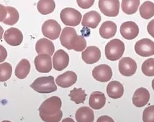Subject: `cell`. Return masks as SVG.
Wrapping results in <instances>:
<instances>
[{
  "mask_svg": "<svg viewBox=\"0 0 154 122\" xmlns=\"http://www.w3.org/2000/svg\"><path fill=\"white\" fill-rule=\"evenodd\" d=\"M143 120L144 122H154V105L150 106L144 110Z\"/></svg>",
  "mask_w": 154,
  "mask_h": 122,
  "instance_id": "obj_33",
  "label": "cell"
},
{
  "mask_svg": "<svg viewBox=\"0 0 154 122\" xmlns=\"http://www.w3.org/2000/svg\"><path fill=\"white\" fill-rule=\"evenodd\" d=\"M101 21L100 15L96 11H92L86 13L82 21V26L92 29H95Z\"/></svg>",
  "mask_w": 154,
  "mask_h": 122,
  "instance_id": "obj_19",
  "label": "cell"
},
{
  "mask_svg": "<svg viewBox=\"0 0 154 122\" xmlns=\"http://www.w3.org/2000/svg\"><path fill=\"white\" fill-rule=\"evenodd\" d=\"M6 42L11 46H18L23 40V36L21 31L15 28L8 30L4 34Z\"/></svg>",
  "mask_w": 154,
  "mask_h": 122,
  "instance_id": "obj_15",
  "label": "cell"
},
{
  "mask_svg": "<svg viewBox=\"0 0 154 122\" xmlns=\"http://www.w3.org/2000/svg\"><path fill=\"white\" fill-rule=\"evenodd\" d=\"M142 72L147 77L154 76V59L150 58L145 61L142 64Z\"/></svg>",
  "mask_w": 154,
  "mask_h": 122,
  "instance_id": "obj_32",
  "label": "cell"
},
{
  "mask_svg": "<svg viewBox=\"0 0 154 122\" xmlns=\"http://www.w3.org/2000/svg\"><path fill=\"white\" fill-rule=\"evenodd\" d=\"M147 31L149 34L153 37L154 38V19L152 20L148 24L147 27Z\"/></svg>",
  "mask_w": 154,
  "mask_h": 122,
  "instance_id": "obj_35",
  "label": "cell"
},
{
  "mask_svg": "<svg viewBox=\"0 0 154 122\" xmlns=\"http://www.w3.org/2000/svg\"><path fill=\"white\" fill-rule=\"evenodd\" d=\"M152 89L153 90H154V79L152 80Z\"/></svg>",
  "mask_w": 154,
  "mask_h": 122,
  "instance_id": "obj_38",
  "label": "cell"
},
{
  "mask_svg": "<svg viewBox=\"0 0 154 122\" xmlns=\"http://www.w3.org/2000/svg\"><path fill=\"white\" fill-rule=\"evenodd\" d=\"M116 24L112 21H107L102 24L99 29L100 36L105 39H111L116 33Z\"/></svg>",
  "mask_w": 154,
  "mask_h": 122,
  "instance_id": "obj_21",
  "label": "cell"
},
{
  "mask_svg": "<svg viewBox=\"0 0 154 122\" xmlns=\"http://www.w3.org/2000/svg\"><path fill=\"white\" fill-rule=\"evenodd\" d=\"M61 107L62 101L59 97L54 96L49 98L38 108L40 117L46 122H59L63 116Z\"/></svg>",
  "mask_w": 154,
  "mask_h": 122,
  "instance_id": "obj_1",
  "label": "cell"
},
{
  "mask_svg": "<svg viewBox=\"0 0 154 122\" xmlns=\"http://www.w3.org/2000/svg\"><path fill=\"white\" fill-rule=\"evenodd\" d=\"M56 8L54 0H40L37 3V9L42 15H48L53 12Z\"/></svg>",
  "mask_w": 154,
  "mask_h": 122,
  "instance_id": "obj_27",
  "label": "cell"
},
{
  "mask_svg": "<svg viewBox=\"0 0 154 122\" xmlns=\"http://www.w3.org/2000/svg\"><path fill=\"white\" fill-rule=\"evenodd\" d=\"M0 48H1V62H3L7 56V52L6 50H5V48L3 46H0Z\"/></svg>",
  "mask_w": 154,
  "mask_h": 122,
  "instance_id": "obj_37",
  "label": "cell"
},
{
  "mask_svg": "<svg viewBox=\"0 0 154 122\" xmlns=\"http://www.w3.org/2000/svg\"><path fill=\"white\" fill-rule=\"evenodd\" d=\"M100 57V49L95 46L87 47L82 53V59L87 64H95L99 61Z\"/></svg>",
  "mask_w": 154,
  "mask_h": 122,
  "instance_id": "obj_14",
  "label": "cell"
},
{
  "mask_svg": "<svg viewBox=\"0 0 154 122\" xmlns=\"http://www.w3.org/2000/svg\"><path fill=\"white\" fill-rule=\"evenodd\" d=\"M78 80L77 75L73 71H67L59 75L56 78V82L57 86L62 88H68L74 85Z\"/></svg>",
  "mask_w": 154,
  "mask_h": 122,
  "instance_id": "obj_17",
  "label": "cell"
},
{
  "mask_svg": "<svg viewBox=\"0 0 154 122\" xmlns=\"http://www.w3.org/2000/svg\"><path fill=\"white\" fill-rule=\"evenodd\" d=\"M61 30L59 23L54 20H46L44 22L42 27L43 36L51 40H56L59 38Z\"/></svg>",
  "mask_w": 154,
  "mask_h": 122,
  "instance_id": "obj_5",
  "label": "cell"
},
{
  "mask_svg": "<svg viewBox=\"0 0 154 122\" xmlns=\"http://www.w3.org/2000/svg\"><path fill=\"white\" fill-rule=\"evenodd\" d=\"M138 26L134 21H129L123 23L120 27V33L123 38L127 40H133L139 34Z\"/></svg>",
  "mask_w": 154,
  "mask_h": 122,
  "instance_id": "obj_11",
  "label": "cell"
},
{
  "mask_svg": "<svg viewBox=\"0 0 154 122\" xmlns=\"http://www.w3.org/2000/svg\"><path fill=\"white\" fill-rule=\"evenodd\" d=\"M92 75L96 81L106 83L112 79L113 73L110 66L106 64H101L93 70Z\"/></svg>",
  "mask_w": 154,
  "mask_h": 122,
  "instance_id": "obj_9",
  "label": "cell"
},
{
  "mask_svg": "<svg viewBox=\"0 0 154 122\" xmlns=\"http://www.w3.org/2000/svg\"><path fill=\"white\" fill-rule=\"evenodd\" d=\"M100 121H114V120L110 117L105 115V116H101L97 120V122H100Z\"/></svg>",
  "mask_w": 154,
  "mask_h": 122,
  "instance_id": "obj_36",
  "label": "cell"
},
{
  "mask_svg": "<svg viewBox=\"0 0 154 122\" xmlns=\"http://www.w3.org/2000/svg\"><path fill=\"white\" fill-rule=\"evenodd\" d=\"M77 33L75 30L70 27H65L62 30L60 37V41L63 46L66 48L68 50H70V42L72 38V37L76 34Z\"/></svg>",
  "mask_w": 154,
  "mask_h": 122,
  "instance_id": "obj_26",
  "label": "cell"
},
{
  "mask_svg": "<svg viewBox=\"0 0 154 122\" xmlns=\"http://www.w3.org/2000/svg\"><path fill=\"white\" fill-rule=\"evenodd\" d=\"M124 92L122 84L117 81H111L107 86V93L112 99H118L122 97Z\"/></svg>",
  "mask_w": 154,
  "mask_h": 122,
  "instance_id": "obj_22",
  "label": "cell"
},
{
  "mask_svg": "<svg viewBox=\"0 0 154 122\" xmlns=\"http://www.w3.org/2000/svg\"><path fill=\"white\" fill-rule=\"evenodd\" d=\"M98 6L101 12L107 17H116L119 14V0H99Z\"/></svg>",
  "mask_w": 154,
  "mask_h": 122,
  "instance_id": "obj_6",
  "label": "cell"
},
{
  "mask_svg": "<svg viewBox=\"0 0 154 122\" xmlns=\"http://www.w3.org/2000/svg\"><path fill=\"white\" fill-rule=\"evenodd\" d=\"M34 64L36 70L40 73H48L52 70V59L49 55H38L35 58Z\"/></svg>",
  "mask_w": 154,
  "mask_h": 122,
  "instance_id": "obj_12",
  "label": "cell"
},
{
  "mask_svg": "<svg viewBox=\"0 0 154 122\" xmlns=\"http://www.w3.org/2000/svg\"><path fill=\"white\" fill-rule=\"evenodd\" d=\"M137 54L142 57L154 55V42L149 39H143L138 41L135 45Z\"/></svg>",
  "mask_w": 154,
  "mask_h": 122,
  "instance_id": "obj_8",
  "label": "cell"
},
{
  "mask_svg": "<svg viewBox=\"0 0 154 122\" xmlns=\"http://www.w3.org/2000/svg\"><path fill=\"white\" fill-rule=\"evenodd\" d=\"M35 50L38 55L46 54L51 56L54 54L55 47L53 43L51 40L42 38L37 42Z\"/></svg>",
  "mask_w": 154,
  "mask_h": 122,
  "instance_id": "obj_18",
  "label": "cell"
},
{
  "mask_svg": "<svg viewBox=\"0 0 154 122\" xmlns=\"http://www.w3.org/2000/svg\"><path fill=\"white\" fill-rule=\"evenodd\" d=\"M63 23L66 26H78L82 20V14L74 8H66L63 9L60 15Z\"/></svg>",
  "mask_w": 154,
  "mask_h": 122,
  "instance_id": "obj_4",
  "label": "cell"
},
{
  "mask_svg": "<svg viewBox=\"0 0 154 122\" xmlns=\"http://www.w3.org/2000/svg\"><path fill=\"white\" fill-rule=\"evenodd\" d=\"M30 87L40 93H50L57 90L54 82V78L52 76L38 78L32 83Z\"/></svg>",
  "mask_w": 154,
  "mask_h": 122,
  "instance_id": "obj_2",
  "label": "cell"
},
{
  "mask_svg": "<svg viewBox=\"0 0 154 122\" xmlns=\"http://www.w3.org/2000/svg\"><path fill=\"white\" fill-rule=\"evenodd\" d=\"M119 71L124 77H131L134 75L137 70V64L132 58L125 57L122 58L119 62Z\"/></svg>",
  "mask_w": 154,
  "mask_h": 122,
  "instance_id": "obj_10",
  "label": "cell"
},
{
  "mask_svg": "<svg viewBox=\"0 0 154 122\" xmlns=\"http://www.w3.org/2000/svg\"><path fill=\"white\" fill-rule=\"evenodd\" d=\"M69 96L71 101L74 102L77 105H79L84 103L86 100L87 94L85 93V92L81 88H74L70 91Z\"/></svg>",
  "mask_w": 154,
  "mask_h": 122,
  "instance_id": "obj_29",
  "label": "cell"
},
{
  "mask_svg": "<svg viewBox=\"0 0 154 122\" xmlns=\"http://www.w3.org/2000/svg\"><path fill=\"white\" fill-rule=\"evenodd\" d=\"M106 102V98L104 93L99 91L93 92L89 99L90 108L95 110H99L103 108Z\"/></svg>",
  "mask_w": 154,
  "mask_h": 122,
  "instance_id": "obj_20",
  "label": "cell"
},
{
  "mask_svg": "<svg viewBox=\"0 0 154 122\" xmlns=\"http://www.w3.org/2000/svg\"><path fill=\"white\" fill-rule=\"evenodd\" d=\"M1 8V16L0 21L8 25L12 26L15 24L19 20V13L17 10L11 6L0 5Z\"/></svg>",
  "mask_w": 154,
  "mask_h": 122,
  "instance_id": "obj_7",
  "label": "cell"
},
{
  "mask_svg": "<svg viewBox=\"0 0 154 122\" xmlns=\"http://www.w3.org/2000/svg\"><path fill=\"white\" fill-rule=\"evenodd\" d=\"M69 61V58L67 53L63 50L57 51L53 58L54 68L57 71H62L66 68Z\"/></svg>",
  "mask_w": 154,
  "mask_h": 122,
  "instance_id": "obj_13",
  "label": "cell"
},
{
  "mask_svg": "<svg viewBox=\"0 0 154 122\" xmlns=\"http://www.w3.org/2000/svg\"><path fill=\"white\" fill-rule=\"evenodd\" d=\"M140 4V0H122L121 8L125 14L132 15L137 12Z\"/></svg>",
  "mask_w": 154,
  "mask_h": 122,
  "instance_id": "obj_25",
  "label": "cell"
},
{
  "mask_svg": "<svg viewBox=\"0 0 154 122\" xmlns=\"http://www.w3.org/2000/svg\"><path fill=\"white\" fill-rule=\"evenodd\" d=\"M125 51V45L122 41L115 39L110 40L105 48V55L107 59L112 61L119 60Z\"/></svg>",
  "mask_w": 154,
  "mask_h": 122,
  "instance_id": "obj_3",
  "label": "cell"
},
{
  "mask_svg": "<svg viewBox=\"0 0 154 122\" xmlns=\"http://www.w3.org/2000/svg\"><path fill=\"white\" fill-rule=\"evenodd\" d=\"M76 1L77 3L81 8L83 9H87L93 5L95 0H76Z\"/></svg>",
  "mask_w": 154,
  "mask_h": 122,
  "instance_id": "obj_34",
  "label": "cell"
},
{
  "mask_svg": "<svg viewBox=\"0 0 154 122\" xmlns=\"http://www.w3.org/2000/svg\"><path fill=\"white\" fill-rule=\"evenodd\" d=\"M31 70V64L28 60L23 59L17 65L15 74L17 78L23 80L27 77Z\"/></svg>",
  "mask_w": 154,
  "mask_h": 122,
  "instance_id": "obj_24",
  "label": "cell"
},
{
  "mask_svg": "<svg viewBox=\"0 0 154 122\" xmlns=\"http://www.w3.org/2000/svg\"><path fill=\"white\" fill-rule=\"evenodd\" d=\"M12 72V66L9 63L5 62L0 65V81L1 82H5L8 80Z\"/></svg>",
  "mask_w": 154,
  "mask_h": 122,
  "instance_id": "obj_31",
  "label": "cell"
},
{
  "mask_svg": "<svg viewBox=\"0 0 154 122\" xmlns=\"http://www.w3.org/2000/svg\"><path fill=\"white\" fill-rule=\"evenodd\" d=\"M75 119L78 122H93L94 115L93 110L83 106L78 109L75 112Z\"/></svg>",
  "mask_w": 154,
  "mask_h": 122,
  "instance_id": "obj_23",
  "label": "cell"
},
{
  "mask_svg": "<svg viewBox=\"0 0 154 122\" xmlns=\"http://www.w3.org/2000/svg\"><path fill=\"white\" fill-rule=\"evenodd\" d=\"M140 14L144 19L151 18L154 15V3L149 1L145 2L140 6Z\"/></svg>",
  "mask_w": 154,
  "mask_h": 122,
  "instance_id": "obj_30",
  "label": "cell"
},
{
  "mask_svg": "<svg viewBox=\"0 0 154 122\" xmlns=\"http://www.w3.org/2000/svg\"><path fill=\"white\" fill-rule=\"evenodd\" d=\"M150 100V93L149 91L143 87L136 90L133 98V104L137 108H142L146 106Z\"/></svg>",
  "mask_w": 154,
  "mask_h": 122,
  "instance_id": "obj_16",
  "label": "cell"
},
{
  "mask_svg": "<svg viewBox=\"0 0 154 122\" xmlns=\"http://www.w3.org/2000/svg\"><path fill=\"white\" fill-rule=\"evenodd\" d=\"M87 46L86 40L82 36L75 34L70 42V50H73L75 52H82Z\"/></svg>",
  "mask_w": 154,
  "mask_h": 122,
  "instance_id": "obj_28",
  "label": "cell"
}]
</instances>
